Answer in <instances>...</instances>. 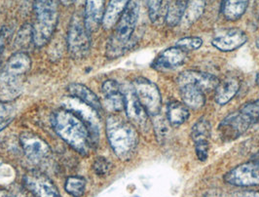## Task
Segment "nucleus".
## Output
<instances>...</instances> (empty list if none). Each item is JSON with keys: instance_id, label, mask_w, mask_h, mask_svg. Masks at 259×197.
I'll list each match as a JSON object with an SVG mask.
<instances>
[{"instance_id": "1", "label": "nucleus", "mask_w": 259, "mask_h": 197, "mask_svg": "<svg viewBox=\"0 0 259 197\" xmlns=\"http://www.w3.org/2000/svg\"><path fill=\"white\" fill-rule=\"evenodd\" d=\"M55 132L67 145L82 155H88L91 150L92 136L87 125L72 111L61 108L52 115Z\"/></svg>"}, {"instance_id": "2", "label": "nucleus", "mask_w": 259, "mask_h": 197, "mask_svg": "<svg viewBox=\"0 0 259 197\" xmlns=\"http://www.w3.org/2000/svg\"><path fill=\"white\" fill-rule=\"evenodd\" d=\"M30 66L31 60L26 53H15L8 59L0 71L1 102L13 101L22 94L25 77Z\"/></svg>"}, {"instance_id": "3", "label": "nucleus", "mask_w": 259, "mask_h": 197, "mask_svg": "<svg viewBox=\"0 0 259 197\" xmlns=\"http://www.w3.org/2000/svg\"><path fill=\"white\" fill-rule=\"evenodd\" d=\"M141 12L140 0H131L117 22L116 28L106 45V56L116 59L127 52L133 45V34L138 26Z\"/></svg>"}, {"instance_id": "4", "label": "nucleus", "mask_w": 259, "mask_h": 197, "mask_svg": "<svg viewBox=\"0 0 259 197\" xmlns=\"http://www.w3.org/2000/svg\"><path fill=\"white\" fill-rule=\"evenodd\" d=\"M106 135L118 158L128 161L134 156L139 145V134L133 123L112 114L106 119Z\"/></svg>"}, {"instance_id": "5", "label": "nucleus", "mask_w": 259, "mask_h": 197, "mask_svg": "<svg viewBox=\"0 0 259 197\" xmlns=\"http://www.w3.org/2000/svg\"><path fill=\"white\" fill-rule=\"evenodd\" d=\"M35 23L32 27V41L37 47L49 42L58 22V11L55 0H35Z\"/></svg>"}, {"instance_id": "6", "label": "nucleus", "mask_w": 259, "mask_h": 197, "mask_svg": "<svg viewBox=\"0 0 259 197\" xmlns=\"http://www.w3.org/2000/svg\"><path fill=\"white\" fill-rule=\"evenodd\" d=\"M90 34L85 25L84 16L75 14L70 22L67 35L68 51L73 59L81 60L89 54L91 48Z\"/></svg>"}, {"instance_id": "7", "label": "nucleus", "mask_w": 259, "mask_h": 197, "mask_svg": "<svg viewBox=\"0 0 259 197\" xmlns=\"http://www.w3.org/2000/svg\"><path fill=\"white\" fill-rule=\"evenodd\" d=\"M132 85L147 114L153 117L159 115L162 107V99L155 83L140 76L133 81Z\"/></svg>"}, {"instance_id": "8", "label": "nucleus", "mask_w": 259, "mask_h": 197, "mask_svg": "<svg viewBox=\"0 0 259 197\" xmlns=\"http://www.w3.org/2000/svg\"><path fill=\"white\" fill-rule=\"evenodd\" d=\"M20 141L26 157L33 164L41 165L50 157V146L37 135L24 132L20 137Z\"/></svg>"}, {"instance_id": "9", "label": "nucleus", "mask_w": 259, "mask_h": 197, "mask_svg": "<svg viewBox=\"0 0 259 197\" xmlns=\"http://www.w3.org/2000/svg\"><path fill=\"white\" fill-rule=\"evenodd\" d=\"M224 181L236 186L259 185V164L255 161L241 164L228 172Z\"/></svg>"}, {"instance_id": "10", "label": "nucleus", "mask_w": 259, "mask_h": 197, "mask_svg": "<svg viewBox=\"0 0 259 197\" xmlns=\"http://www.w3.org/2000/svg\"><path fill=\"white\" fill-rule=\"evenodd\" d=\"M24 183L35 197H62L57 186L42 172H28L24 177Z\"/></svg>"}, {"instance_id": "11", "label": "nucleus", "mask_w": 259, "mask_h": 197, "mask_svg": "<svg viewBox=\"0 0 259 197\" xmlns=\"http://www.w3.org/2000/svg\"><path fill=\"white\" fill-rule=\"evenodd\" d=\"M122 91L125 98V110L131 123L143 129L145 128L147 125L148 114L137 97L133 85L126 84L122 87Z\"/></svg>"}, {"instance_id": "12", "label": "nucleus", "mask_w": 259, "mask_h": 197, "mask_svg": "<svg viewBox=\"0 0 259 197\" xmlns=\"http://www.w3.org/2000/svg\"><path fill=\"white\" fill-rule=\"evenodd\" d=\"M251 123L240 111H236L223 119L219 126L221 137L226 141H233L242 136L248 129Z\"/></svg>"}, {"instance_id": "13", "label": "nucleus", "mask_w": 259, "mask_h": 197, "mask_svg": "<svg viewBox=\"0 0 259 197\" xmlns=\"http://www.w3.org/2000/svg\"><path fill=\"white\" fill-rule=\"evenodd\" d=\"M247 40L246 32L240 28L222 29L211 41V44L223 52H230L243 46Z\"/></svg>"}, {"instance_id": "14", "label": "nucleus", "mask_w": 259, "mask_h": 197, "mask_svg": "<svg viewBox=\"0 0 259 197\" xmlns=\"http://www.w3.org/2000/svg\"><path fill=\"white\" fill-rule=\"evenodd\" d=\"M187 52L179 47H170L161 53L152 63V67L158 71H168L184 65Z\"/></svg>"}, {"instance_id": "15", "label": "nucleus", "mask_w": 259, "mask_h": 197, "mask_svg": "<svg viewBox=\"0 0 259 197\" xmlns=\"http://www.w3.org/2000/svg\"><path fill=\"white\" fill-rule=\"evenodd\" d=\"M105 107L111 112H120L125 109V98L122 87L115 80H106L102 86Z\"/></svg>"}, {"instance_id": "16", "label": "nucleus", "mask_w": 259, "mask_h": 197, "mask_svg": "<svg viewBox=\"0 0 259 197\" xmlns=\"http://www.w3.org/2000/svg\"><path fill=\"white\" fill-rule=\"evenodd\" d=\"M219 83H220V80L214 75L202 72V71H196V70L183 71L178 78L179 86L194 85L199 87L200 89H202L203 91L215 89Z\"/></svg>"}, {"instance_id": "17", "label": "nucleus", "mask_w": 259, "mask_h": 197, "mask_svg": "<svg viewBox=\"0 0 259 197\" xmlns=\"http://www.w3.org/2000/svg\"><path fill=\"white\" fill-rule=\"evenodd\" d=\"M104 1L105 0H87L85 6L84 20L88 31L92 33L103 24L104 12Z\"/></svg>"}, {"instance_id": "18", "label": "nucleus", "mask_w": 259, "mask_h": 197, "mask_svg": "<svg viewBox=\"0 0 259 197\" xmlns=\"http://www.w3.org/2000/svg\"><path fill=\"white\" fill-rule=\"evenodd\" d=\"M67 90L71 97L76 98L84 104L91 106L92 108H94L98 113L102 111L103 106L98 96L87 86L81 83H71L70 85H68Z\"/></svg>"}, {"instance_id": "19", "label": "nucleus", "mask_w": 259, "mask_h": 197, "mask_svg": "<svg viewBox=\"0 0 259 197\" xmlns=\"http://www.w3.org/2000/svg\"><path fill=\"white\" fill-rule=\"evenodd\" d=\"M240 89V81L239 79L229 76L220 81L217 86L214 99L219 105H225L230 102Z\"/></svg>"}, {"instance_id": "20", "label": "nucleus", "mask_w": 259, "mask_h": 197, "mask_svg": "<svg viewBox=\"0 0 259 197\" xmlns=\"http://www.w3.org/2000/svg\"><path fill=\"white\" fill-rule=\"evenodd\" d=\"M181 96L184 105L193 109L203 107L206 103L205 93L199 87L194 85L180 86Z\"/></svg>"}, {"instance_id": "21", "label": "nucleus", "mask_w": 259, "mask_h": 197, "mask_svg": "<svg viewBox=\"0 0 259 197\" xmlns=\"http://www.w3.org/2000/svg\"><path fill=\"white\" fill-rule=\"evenodd\" d=\"M131 0H110L104 12L103 26L105 29H109L115 26L121 15L129 5Z\"/></svg>"}, {"instance_id": "22", "label": "nucleus", "mask_w": 259, "mask_h": 197, "mask_svg": "<svg viewBox=\"0 0 259 197\" xmlns=\"http://www.w3.org/2000/svg\"><path fill=\"white\" fill-rule=\"evenodd\" d=\"M248 2L249 0H223L222 14L226 20L236 21L245 14Z\"/></svg>"}, {"instance_id": "23", "label": "nucleus", "mask_w": 259, "mask_h": 197, "mask_svg": "<svg viewBox=\"0 0 259 197\" xmlns=\"http://www.w3.org/2000/svg\"><path fill=\"white\" fill-rule=\"evenodd\" d=\"M187 106L180 102H171L168 106V120L171 125H182L189 119Z\"/></svg>"}, {"instance_id": "24", "label": "nucleus", "mask_w": 259, "mask_h": 197, "mask_svg": "<svg viewBox=\"0 0 259 197\" xmlns=\"http://www.w3.org/2000/svg\"><path fill=\"white\" fill-rule=\"evenodd\" d=\"M187 7V0H171L168 7L166 22L169 26L179 25Z\"/></svg>"}, {"instance_id": "25", "label": "nucleus", "mask_w": 259, "mask_h": 197, "mask_svg": "<svg viewBox=\"0 0 259 197\" xmlns=\"http://www.w3.org/2000/svg\"><path fill=\"white\" fill-rule=\"evenodd\" d=\"M211 134L210 122L206 119H199L192 127L191 138L194 143L208 141Z\"/></svg>"}, {"instance_id": "26", "label": "nucleus", "mask_w": 259, "mask_h": 197, "mask_svg": "<svg viewBox=\"0 0 259 197\" xmlns=\"http://www.w3.org/2000/svg\"><path fill=\"white\" fill-rule=\"evenodd\" d=\"M205 2L203 0H193L187 5L186 10L183 15V21L188 26L195 23L204 12Z\"/></svg>"}, {"instance_id": "27", "label": "nucleus", "mask_w": 259, "mask_h": 197, "mask_svg": "<svg viewBox=\"0 0 259 197\" xmlns=\"http://www.w3.org/2000/svg\"><path fill=\"white\" fill-rule=\"evenodd\" d=\"M65 191L73 197H82L86 190V180L82 177H69L66 179Z\"/></svg>"}, {"instance_id": "28", "label": "nucleus", "mask_w": 259, "mask_h": 197, "mask_svg": "<svg viewBox=\"0 0 259 197\" xmlns=\"http://www.w3.org/2000/svg\"><path fill=\"white\" fill-rule=\"evenodd\" d=\"M240 111L248 119L251 124L257 123L259 122V100L243 105Z\"/></svg>"}, {"instance_id": "29", "label": "nucleus", "mask_w": 259, "mask_h": 197, "mask_svg": "<svg viewBox=\"0 0 259 197\" xmlns=\"http://www.w3.org/2000/svg\"><path fill=\"white\" fill-rule=\"evenodd\" d=\"M203 44V40L197 36H187L179 40L176 44L177 47L184 50L185 52L193 51L196 49H199Z\"/></svg>"}, {"instance_id": "30", "label": "nucleus", "mask_w": 259, "mask_h": 197, "mask_svg": "<svg viewBox=\"0 0 259 197\" xmlns=\"http://www.w3.org/2000/svg\"><path fill=\"white\" fill-rule=\"evenodd\" d=\"M154 129H155L156 137L159 143H163L165 141L166 137L168 136L169 128H168V123L165 119L159 115L155 116L154 120Z\"/></svg>"}, {"instance_id": "31", "label": "nucleus", "mask_w": 259, "mask_h": 197, "mask_svg": "<svg viewBox=\"0 0 259 197\" xmlns=\"http://www.w3.org/2000/svg\"><path fill=\"white\" fill-rule=\"evenodd\" d=\"M112 168L111 163L106 158L100 157L96 158L93 164V170L99 176V177H104L106 176Z\"/></svg>"}, {"instance_id": "32", "label": "nucleus", "mask_w": 259, "mask_h": 197, "mask_svg": "<svg viewBox=\"0 0 259 197\" xmlns=\"http://www.w3.org/2000/svg\"><path fill=\"white\" fill-rule=\"evenodd\" d=\"M209 151V144L208 141H203L195 143V152L200 161H206L208 156Z\"/></svg>"}, {"instance_id": "33", "label": "nucleus", "mask_w": 259, "mask_h": 197, "mask_svg": "<svg viewBox=\"0 0 259 197\" xmlns=\"http://www.w3.org/2000/svg\"><path fill=\"white\" fill-rule=\"evenodd\" d=\"M147 2H148V7H149V16H150L151 20L154 22L156 21V19L159 17L163 0H147Z\"/></svg>"}, {"instance_id": "34", "label": "nucleus", "mask_w": 259, "mask_h": 197, "mask_svg": "<svg viewBox=\"0 0 259 197\" xmlns=\"http://www.w3.org/2000/svg\"><path fill=\"white\" fill-rule=\"evenodd\" d=\"M9 36V28L8 27H2L0 30V65H1V60L3 56V51L4 47L6 44V41L8 40Z\"/></svg>"}, {"instance_id": "35", "label": "nucleus", "mask_w": 259, "mask_h": 197, "mask_svg": "<svg viewBox=\"0 0 259 197\" xmlns=\"http://www.w3.org/2000/svg\"><path fill=\"white\" fill-rule=\"evenodd\" d=\"M234 197H259V191H245L234 195Z\"/></svg>"}, {"instance_id": "36", "label": "nucleus", "mask_w": 259, "mask_h": 197, "mask_svg": "<svg viewBox=\"0 0 259 197\" xmlns=\"http://www.w3.org/2000/svg\"><path fill=\"white\" fill-rule=\"evenodd\" d=\"M204 197H234V196H229V195H227V194H225V193H223V192H221V191H209V192H207L205 194V196Z\"/></svg>"}, {"instance_id": "37", "label": "nucleus", "mask_w": 259, "mask_h": 197, "mask_svg": "<svg viewBox=\"0 0 259 197\" xmlns=\"http://www.w3.org/2000/svg\"><path fill=\"white\" fill-rule=\"evenodd\" d=\"M11 121H12V119H7V120H5V121L0 122V132L3 131V130L11 123Z\"/></svg>"}, {"instance_id": "38", "label": "nucleus", "mask_w": 259, "mask_h": 197, "mask_svg": "<svg viewBox=\"0 0 259 197\" xmlns=\"http://www.w3.org/2000/svg\"><path fill=\"white\" fill-rule=\"evenodd\" d=\"M253 161H255L256 163H258L259 164V152L255 153V155L253 156Z\"/></svg>"}, {"instance_id": "39", "label": "nucleus", "mask_w": 259, "mask_h": 197, "mask_svg": "<svg viewBox=\"0 0 259 197\" xmlns=\"http://www.w3.org/2000/svg\"><path fill=\"white\" fill-rule=\"evenodd\" d=\"M0 197H8V195H7V193L5 191L0 190Z\"/></svg>"}, {"instance_id": "40", "label": "nucleus", "mask_w": 259, "mask_h": 197, "mask_svg": "<svg viewBox=\"0 0 259 197\" xmlns=\"http://www.w3.org/2000/svg\"><path fill=\"white\" fill-rule=\"evenodd\" d=\"M256 45H257V47L259 48V38L257 40V41H256Z\"/></svg>"}, {"instance_id": "41", "label": "nucleus", "mask_w": 259, "mask_h": 197, "mask_svg": "<svg viewBox=\"0 0 259 197\" xmlns=\"http://www.w3.org/2000/svg\"><path fill=\"white\" fill-rule=\"evenodd\" d=\"M1 164H2V161H1V159H0V166H1Z\"/></svg>"}]
</instances>
